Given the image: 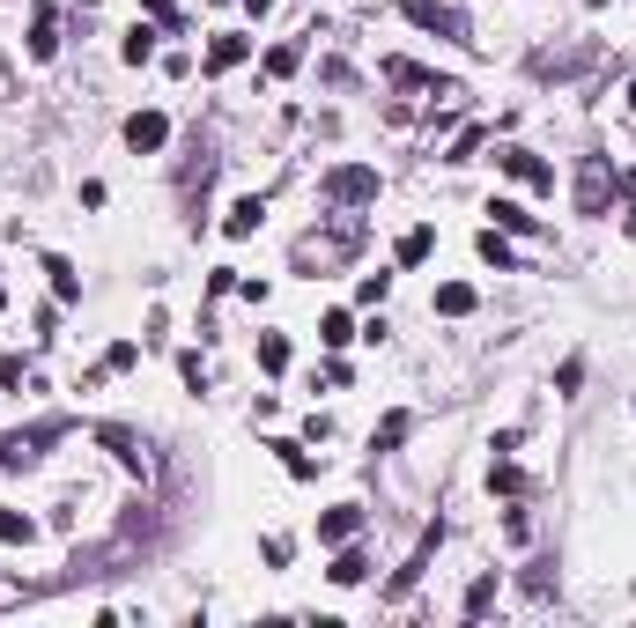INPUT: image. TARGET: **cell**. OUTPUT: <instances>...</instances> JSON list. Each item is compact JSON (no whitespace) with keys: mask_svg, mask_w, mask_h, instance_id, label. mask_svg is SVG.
<instances>
[{"mask_svg":"<svg viewBox=\"0 0 636 628\" xmlns=\"http://www.w3.org/2000/svg\"><path fill=\"white\" fill-rule=\"evenodd\" d=\"M518 584H526L533 599H548V592H555V562H533V569H526V577H518Z\"/></svg>","mask_w":636,"mask_h":628,"instance_id":"cell-25","label":"cell"},{"mask_svg":"<svg viewBox=\"0 0 636 628\" xmlns=\"http://www.w3.org/2000/svg\"><path fill=\"white\" fill-rule=\"evenodd\" d=\"M274 451H282V466L296 473V481H311V451H304V444H289V436H282V444H274Z\"/></svg>","mask_w":636,"mask_h":628,"instance_id":"cell-26","label":"cell"},{"mask_svg":"<svg viewBox=\"0 0 636 628\" xmlns=\"http://www.w3.org/2000/svg\"><path fill=\"white\" fill-rule=\"evenodd\" d=\"M252 60V37L245 30H222L215 45H208V74H230V67H245Z\"/></svg>","mask_w":636,"mask_h":628,"instance_id":"cell-10","label":"cell"},{"mask_svg":"<svg viewBox=\"0 0 636 628\" xmlns=\"http://www.w3.org/2000/svg\"><path fill=\"white\" fill-rule=\"evenodd\" d=\"M437 540H444V525H429V532H422V540H415V555H407L400 569H392V584H385V599H407V592H415V584H422V569H429V555H437Z\"/></svg>","mask_w":636,"mask_h":628,"instance_id":"cell-4","label":"cell"},{"mask_svg":"<svg viewBox=\"0 0 636 628\" xmlns=\"http://www.w3.org/2000/svg\"><path fill=\"white\" fill-rule=\"evenodd\" d=\"M97 444H104V451H111V459H119L126 473H148V444H141V436H134V429H119V422H104V429H97Z\"/></svg>","mask_w":636,"mask_h":628,"instance_id":"cell-7","label":"cell"},{"mask_svg":"<svg viewBox=\"0 0 636 628\" xmlns=\"http://www.w3.org/2000/svg\"><path fill=\"white\" fill-rule=\"evenodd\" d=\"M148 15H156V23H178V0H141Z\"/></svg>","mask_w":636,"mask_h":628,"instance_id":"cell-33","label":"cell"},{"mask_svg":"<svg viewBox=\"0 0 636 628\" xmlns=\"http://www.w3.org/2000/svg\"><path fill=\"white\" fill-rule=\"evenodd\" d=\"M489 215H496V230H518V237L533 230V215H526L518 200H489Z\"/></svg>","mask_w":636,"mask_h":628,"instance_id":"cell-19","label":"cell"},{"mask_svg":"<svg viewBox=\"0 0 636 628\" xmlns=\"http://www.w3.org/2000/svg\"><path fill=\"white\" fill-rule=\"evenodd\" d=\"M629 104H636V82H629Z\"/></svg>","mask_w":636,"mask_h":628,"instance_id":"cell-36","label":"cell"},{"mask_svg":"<svg viewBox=\"0 0 636 628\" xmlns=\"http://www.w3.org/2000/svg\"><path fill=\"white\" fill-rule=\"evenodd\" d=\"M45 274H52V296H60V303H74V296H82V274H74L67 259H45Z\"/></svg>","mask_w":636,"mask_h":628,"instance_id":"cell-16","label":"cell"},{"mask_svg":"<svg viewBox=\"0 0 636 628\" xmlns=\"http://www.w3.org/2000/svg\"><path fill=\"white\" fill-rule=\"evenodd\" d=\"M489 488H496V496H518V488H526V473H518L511 459H496V466H489Z\"/></svg>","mask_w":636,"mask_h":628,"instance_id":"cell-22","label":"cell"},{"mask_svg":"<svg viewBox=\"0 0 636 628\" xmlns=\"http://www.w3.org/2000/svg\"><path fill=\"white\" fill-rule=\"evenodd\" d=\"M52 8H60V0H37V23H30V60H52V52H60V30H52Z\"/></svg>","mask_w":636,"mask_h":628,"instance_id":"cell-11","label":"cell"},{"mask_svg":"<svg viewBox=\"0 0 636 628\" xmlns=\"http://www.w3.org/2000/svg\"><path fill=\"white\" fill-rule=\"evenodd\" d=\"M577 385H585V363H577V355H570V363L555 370V392H577Z\"/></svg>","mask_w":636,"mask_h":628,"instance_id":"cell-32","label":"cell"},{"mask_svg":"<svg viewBox=\"0 0 636 628\" xmlns=\"http://www.w3.org/2000/svg\"><path fill=\"white\" fill-rule=\"evenodd\" d=\"M437 311L444 318H466V311H474V289H466V281H444V289H437Z\"/></svg>","mask_w":636,"mask_h":628,"instance_id":"cell-17","label":"cell"},{"mask_svg":"<svg viewBox=\"0 0 636 628\" xmlns=\"http://www.w3.org/2000/svg\"><path fill=\"white\" fill-rule=\"evenodd\" d=\"M629 237H636V207H629Z\"/></svg>","mask_w":636,"mask_h":628,"instance_id":"cell-35","label":"cell"},{"mask_svg":"<svg viewBox=\"0 0 636 628\" xmlns=\"http://www.w3.org/2000/svg\"><path fill=\"white\" fill-rule=\"evenodd\" d=\"M326 577H333V584H363V577H370V555H363V547L348 540L341 555H333V569H326Z\"/></svg>","mask_w":636,"mask_h":628,"instance_id":"cell-12","label":"cell"},{"mask_svg":"<svg viewBox=\"0 0 636 628\" xmlns=\"http://www.w3.org/2000/svg\"><path fill=\"white\" fill-rule=\"evenodd\" d=\"M318 193H326L333 207H370L378 200V170L370 163H333L326 178H318Z\"/></svg>","mask_w":636,"mask_h":628,"instance_id":"cell-1","label":"cell"},{"mask_svg":"<svg viewBox=\"0 0 636 628\" xmlns=\"http://www.w3.org/2000/svg\"><path fill=\"white\" fill-rule=\"evenodd\" d=\"M318 340H326V348H348V340H355V318L348 311H326V318H318Z\"/></svg>","mask_w":636,"mask_h":628,"instance_id":"cell-18","label":"cell"},{"mask_svg":"<svg viewBox=\"0 0 636 628\" xmlns=\"http://www.w3.org/2000/svg\"><path fill=\"white\" fill-rule=\"evenodd\" d=\"M385 289H392V274H363V281H355V296H363V303H385Z\"/></svg>","mask_w":636,"mask_h":628,"instance_id":"cell-29","label":"cell"},{"mask_svg":"<svg viewBox=\"0 0 636 628\" xmlns=\"http://www.w3.org/2000/svg\"><path fill=\"white\" fill-rule=\"evenodd\" d=\"M429 244H437L429 230H407V237H400V266H422V259H429Z\"/></svg>","mask_w":636,"mask_h":628,"instance_id":"cell-24","label":"cell"},{"mask_svg":"<svg viewBox=\"0 0 636 628\" xmlns=\"http://www.w3.org/2000/svg\"><path fill=\"white\" fill-rule=\"evenodd\" d=\"M474 148H481V126H466L459 141H452V156H444V163H474Z\"/></svg>","mask_w":636,"mask_h":628,"instance_id":"cell-28","label":"cell"},{"mask_svg":"<svg viewBox=\"0 0 636 628\" xmlns=\"http://www.w3.org/2000/svg\"><path fill=\"white\" fill-rule=\"evenodd\" d=\"M245 8H252V15H267V8H274V0H245Z\"/></svg>","mask_w":636,"mask_h":628,"instance_id":"cell-34","label":"cell"},{"mask_svg":"<svg viewBox=\"0 0 636 628\" xmlns=\"http://www.w3.org/2000/svg\"><path fill=\"white\" fill-rule=\"evenodd\" d=\"M489 606H496V569H489V577H474V584H466V614H489Z\"/></svg>","mask_w":636,"mask_h":628,"instance_id":"cell-21","label":"cell"},{"mask_svg":"<svg viewBox=\"0 0 636 628\" xmlns=\"http://www.w3.org/2000/svg\"><path fill=\"white\" fill-rule=\"evenodd\" d=\"M607 200H614V170L592 156L585 170H577V215H607Z\"/></svg>","mask_w":636,"mask_h":628,"instance_id":"cell-5","label":"cell"},{"mask_svg":"<svg viewBox=\"0 0 636 628\" xmlns=\"http://www.w3.org/2000/svg\"><path fill=\"white\" fill-rule=\"evenodd\" d=\"M148 52H156V30H148V23H141L134 37H126V67H141V60H148Z\"/></svg>","mask_w":636,"mask_h":628,"instance_id":"cell-27","label":"cell"},{"mask_svg":"<svg viewBox=\"0 0 636 628\" xmlns=\"http://www.w3.org/2000/svg\"><path fill=\"white\" fill-rule=\"evenodd\" d=\"M296 67H304V45H274V52H267V74H274V82L296 74Z\"/></svg>","mask_w":636,"mask_h":628,"instance_id":"cell-23","label":"cell"},{"mask_svg":"<svg viewBox=\"0 0 636 628\" xmlns=\"http://www.w3.org/2000/svg\"><path fill=\"white\" fill-rule=\"evenodd\" d=\"M134 363H141V348H134V340H119V348L104 355V370H134Z\"/></svg>","mask_w":636,"mask_h":628,"instance_id":"cell-31","label":"cell"},{"mask_svg":"<svg viewBox=\"0 0 636 628\" xmlns=\"http://www.w3.org/2000/svg\"><path fill=\"white\" fill-rule=\"evenodd\" d=\"M0 303H8V289H0Z\"/></svg>","mask_w":636,"mask_h":628,"instance_id":"cell-37","label":"cell"},{"mask_svg":"<svg viewBox=\"0 0 636 628\" xmlns=\"http://www.w3.org/2000/svg\"><path fill=\"white\" fill-rule=\"evenodd\" d=\"M259 370H289V340L282 333H259Z\"/></svg>","mask_w":636,"mask_h":628,"instance_id":"cell-20","label":"cell"},{"mask_svg":"<svg viewBox=\"0 0 636 628\" xmlns=\"http://www.w3.org/2000/svg\"><path fill=\"white\" fill-rule=\"evenodd\" d=\"M496 163L511 170L518 185H533V193H555V163H540L533 148H496Z\"/></svg>","mask_w":636,"mask_h":628,"instance_id":"cell-6","label":"cell"},{"mask_svg":"<svg viewBox=\"0 0 636 628\" xmlns=\"http://www.w3.org/2000/svg\"><path fill=\"white\" fill-rule=\"evenodd\" d=\"M355 532H363V503H333L326 518H318V540H326V547H348Z\"/></svg>","mask_w":636,"mask_h":628,"instance_id":"cell-9","label":"cell"},{"mask_svg":"<svg viewBox=\"0 0 636 628\" xmlns=\"http://www.w3.org/2000/svg\"><path fill=\"white\" fill-rule=\"evenodd\" d=\"M37 540V518H23V510H0V547H30Z\"/></svg>","mask_w":636,"mask_h":628,"instance_id":"cell-13","label":"cell"},{"mask_svg":"<svg viewBox=\"0 0 636 628\" xmlns=\"http://www.w3.org/2000/svg\"><path fill=\"white\" fill-rule=\"evenodd\" d=\"M67 436V422H37V429H15V436H0V466L8 473H23V466H37L52 444Z\"/></svg>","mask_w":636,"mask_h":628,"instance_id":"cell-2","label":"cell"},{"mask_svg":"<svg viewBox=\"0 0 636 628\" xmlns=\"http://www.w3.org/2000/svg\"><path fill=\"white\" fill-rule=\"evenodd\" d=\"M163 141H171V119H163V111H134V119H126V148H134V156H156Z\"/></svg>","mask_w":636,"mask_h":628,"instance_id":"cell-8","label":"cell"},{"mask_svg":"<svg viewBox=\"0 0 636 628\" xmlns=\"http://www.w3.org/2000/svg\"><path fill=\"white\" fill-rule=\"evenodd\" d=\"M407 23H422L429 37H452V45H474V23H466L459 8H444V0H400Z\"/></svg>","mask_w":636,"mask_h":628,"instance_id":"cell-3","label":"cell"},{"mask_svg":"<svg viewBox=\"0 0 636 628\" xmlns=\"http://www.w3.org/2000/svg\"><path fill=\"white\" fill-rule=\"evenodd\" d=\"M400 436H407V414H385V422H378V451H392Z\"/></svg>","mask_w":636,"mask_h":628,"instance_id":"cell-30","label":"cell"},{"mask_svg":"<svg viewBox=\"0 0 636 628\" xmlns=\"http://www.w3.org/2000/svg\"><path fill=\"white\" fill-rule=\"evenodd\" d=\"M474 252L489 259L496 274H511V266H518V259H511V244H503V230H481V237H474Z\"/></svg>","mask_w":636,"mask_h":628,"instance_id":"cell-14","label":"cell"},{"mask_svg":"<svg viewBox=\"0 0 636 628\" xmlns=\"http://www.w3.org/2000/svg\"><path fill=\"white\" fill-rule=\"evenodd\" d=\"M259 215H267L259 200H237L230 215H222V230H230V237H252V230H259Z\"/></svg>","mask_w":636,"mask_h":628,"instance_id":"cell-15","label":"cell"}]
</instances>
